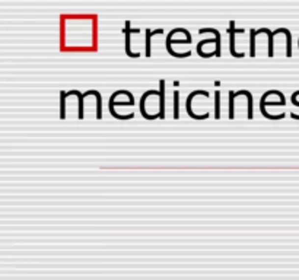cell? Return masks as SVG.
<instances>
[{
	"label": "cell",
	"instance_id": "277c9868",
	"mask_svg": "<svg viewBox=\"0 0 299 280\" xmlns=\"http://www.w3.org/2000/svg\"><path fill=\"white\" fill-rule=\"evenodd\" d=\"M158 34H163V29H156V31H150L146 29V57L152 56V48H150V38L153 35H158Z\"/></svg>",
	"mask_w": 299,
	"mask_h": 280
},
{
	"label": "cell",
	"instance_id": "5b68a950",
	"mask_svg": "<svg viewBox=\"0 0 299 280\" xmlns=\"http://www.w3.org/2000/svg\"><path fill=\"white\" fill-rule=\"evenodd\" d=\"M238 95H237V92H234V91H231L229 92V118L231 120H234V117H235V98H237Z\"/></svg>",
	"mask_w": 299,
	"mask_h": 280
},
{
	"label": "cell",
	"instance_id": "3957f363",
	"mask_svg": "<svg viewBox=\"0 0 299 280\" xmlns=\"http://www.w3.org/2000/svg\"><path fill=\"white\" fill-rule=\"evenodd\" d=\"M206 32H212V34L216 35L217 43H216V47H215V51H216V57H220L222 56V50H220L222 44H220V34H219V31L217 29H206V28L200 29V34H206Z\"/></svg>",
	"mask_w": 299,
	"mask_h": 280
},
{
	"label": "cell",
	"instance_id": "ba28073f",
	"mask_svg": "<svg viewBox=\"0 0 299 280\" xmlns=\"http://www.w3.org/2000/svg\"><path fill=\"white\" fill-rule=\"evenodd\" d=\"M66 92H60V118H66V112H64V104H66Z\"/></svg>",
	"mask_w": 299,
	"mask_h": 280
},
{
	"label": "cell",
	"instance_id": "7a4b0ae2",
	"mask_svg": "<svg viewBox=\"0 0 299 280\" xmlns=\"http://www.w3.org/2000/svg\"><path fill=\"white\" fill-rule=\"evenodd\" d=\"M135 32V29H132L130 27V22L127 21L126 22V28H124V34H126V53L129 54V57L132 58H136L140 56V53H133L132 51V34Z\"/></svg>",
	"mask_w": 299,
	"mask_h": 280
},
{
	"label": "cell",
	"instance_id": "8992f818",
	"mask_svg": "<svg viewBox=\"0 0 299 280\" xmlns=\"http://www.w3.org/2000/svg\"><path fill=\"white\" fill-rule=\"evenodd\" d=\"M174 118H180V92H174Z\"/></svg>",
	"mask_w": 299,
	"mask_h": 280
},
{
	"label": "cell",
	"instance_id": "52a82bcc",
	"mask_svg": "<svg viewBox=\"0 0 299 280\" xmlns=\"http://www.w3.org/2000/svg\"><path fill=\"white\" fill-rule=\"evenodd\" d=\"M215 118H220V92H215Z\"/></svg>",
	"mask_w": 299,
	"mask_h": 280
},
{
	"label": "cell",
	"instance_id": "6da1fadb",
	"mask_svg": "<svg viewBox=\"0 0 299 280\" xmlns=\"http://www.w3.org/2000/svg\"><path fill=\"white\" fill-rule=\"evenodd\" d=\"M228 32H229V51H231V54H232L234 57H237V58L244 57V56H245L244 53H237V51H235V35H237V34H244L245 29H237V28H235V22L231 21V22H229V29H228Z\"/></svg>",
	"mask_w": 299,
	"mask_h": 280
},
{
	"label": "cell",
	"instance_id": "9c48e42d",
	"mask_svg": "<svg viewBox=\"0 0 299 280\" xmlns=\"http://www.w3.org/2000/svg\"><path fill=\"white\" fill-rule=\"evenodd\" d=\"M249 34H251V51H249V56L255 57V35H257V31L251 29Z\"/></svg>",
	"mask_w": 299,
	"mask_h": 280
}]
</instances>
